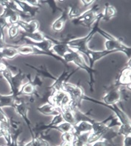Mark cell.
Masks as SVG:
<instances>
[{
    "mask_svg": "<svg viewBox=\"0 0 131 146\" xmlns=\"http://www.w3.org/2000/svg\"><path fill=\"white\" fill-rule=\"evenodd\" d=\"M102 12L100 13V16L97 18V19L95 21L92 27H91V31L89 32L87 35L83 37V38H67L66 39V43L69 46V47L71 49L74 50L76 52H79L81 54L86 56L88 58H89L90 52L91 49L88 48V43L92 38L94 37L96 33H97L98 29L100 27V22L102 20Z\"/></svg>",
    "mask_w": 131,
    "mask_h": 146,
    "instance_id": "obj_1",
    "label": "cell"
},
{
    "mask_svg": "<svg viewBox=\"0 0 131 146\" xmlns=\"http://www.w3.org/2000/svg\"><path fill=\"white\" fill-rule=\"evenodd\" d=\"M63 59L67 64L69 62H73L78 66V68L86 70L88 73L90 78V81L88 82L90 90H91V91L93 92L94 85L95 83L94 74L97 73V71L94 68H91L89 67V65H88L85 59L83 58V55L79 52H76V51H74V50L71 49L68 53L64 55Z\"/></svg>",
    "mask_w": 131,
    "mask_h": 146,
    "instance_id": "obj_2",
    "label": "cell"
},
{
    "mask_svg": "<svg viewBox=\"0 0 131 146\" xmlns=\"http://www.w3.org/2000/svg\"><path fill=\"white\" fill-rule=\"evenodd\" d=\"M99 11L100 7L98 5H94L85 11L79 17L72 19V23L74 25H80L91 29L94 23L100 16V13Z\"/></svg>",
    "mask_w": 131,
    "mask_h": 146,
    "instance_id": "obj_3",
    "label": "cell"
},
{
    "mask_svg": "<svg viewBox=\"0 0 131 146\" xmlns=\"http://www.w3.org/2000/svg\"><path fill=\"white\" fill-rule=\"evenodd\" d=\"M63 90L66 92L71 98L72 108H80L82 101H83V97L86 94L84 93V90L81 86L78 84H72L69 82L63 85Z\"/></svg>",
    "mask_w": 131,
    "mask_h": 146,
    "instance_id": "obj_4",
    "label": "cell"
},
{
    "mask_svg": "<svg viewBox=\"0 0 131 146\" xmlns=\"http://www.w3.org/2000/svg\"><path fill=\"white\" fill-rule=\"evenodd\" d=\"M13 107L15 109L16 113L24 120L25 123L27 125L28 129H29L31 137H33V124H32L31 121L28 117V112H29V102H26L25 100H23L22 98H21V96L17 97L14 101Z\"/></svg>",
    "mask_w": 131,
    "mask_h": 146,
    "instance_id": "obj_5",
    "label": "cell"
},
{
    "mask_svg": "<svg viewBox=\"0 0 131 146\" xmlns=\"http://www.w3.org/2000/svg\"><path fill=\"white\" fill-rule=\"evenodd\" d=\"M83 100H85V101H88V102H92V103L94 104H97L99 105H102L103 107H107L109 110H112L114 113V115H115L116 117H117L118 120H119V122L121 123V124H130V119L128 117V115H127L122 110H121V109L118 107L117 104H104L103 102H101V101L94 99V98H92V97L87 96L86 95H85L84 97H83Z\"/></svg>",
    "mask_w": 131,
    "mask_h": 146,
    "instance_id": "obj_6",
    "label": "cell"
},
{
    "mask_svg": "<svg viewBox=\"0 0 131 146\" xmlns=\"http://www.w3.org/2000/svg\"><path fill=\"white\" fill-rule=\"evenodd\" d=\"M77 71H78V69L70 70V68H65L62 74H60L58 77H57V79L54 81L52 85H50L47 90H49L50 92H52V93L54 92L63 90V88L64 84L66 82H68L70 77L72 76L73 74H75Z\"/></svg>",
    "mask_w": 131,
    "mask_h": 146,
    "instance_id": "obj_7",
    "label": "cell"
},
{
    "mask_svg": "<svg viewBox=\"0 0 131 146\" xmlns=\"http://www.w3.org/2000/svg\"><path fill=\"white\" fill-rule=\"evenodd\" d=\"M105 50L122 52L128 58H130V47L127 46L122 40L114 37L112 39H107L105 42Z\"/></svg>",
    "mask_w": 131,
    "mask_h": 146,
    "instance_id": "obj_8",
    "label": "cell"
},
{
    "mask_svg": "<svg viewBox=\"0 0 131 146\" xmlns=\"http://www.w3.org/2000/svg\"><path fill=\"white\" fill-rule=\"evenodd\" d=\"M120 87L116 86L113 84L112 86L107 88L102 97V102L108 105L117 104L121 102V94L119 90Z\"/></svg>",
    "mask_w": 131,
    "mask_h": 146,
    "instance_id": "obj_9",
    "label": "cell"
},
{
    "mask_svg": "<svg viewBox=\"0 0 131 146\" xmlns=\"http://www.w3.org/2000/svg\"><path fill=\"white\" fill-rule=\"evenodd\" d=\"M131 67L128 65L121 70L119 76L116 79L114 85L118 87H129L131 84Z\"/></svg>",
    "mask_w": 131,
    "mask_h": 146,
    "instance_id": "obj_10",
    "label": "cell"
},
{
    "mask_svg": "<svg viewBox=\"0 0 131 146\" xmlns=\"http://www.w3.org/2000/svg\"><path fill=\"white\" fill-rule=\"evenodd\" d=\"M16 3L21 11L20 14L21 17L24 16L29 18H33L36 16L41 10L40 7H35L27 3V1H16Z\"/></svg>",
    "mask_w": 131,
    "mask_h": 146,
    "instance_id": "obj_11",
    "label": "cell"
},
{
    "mask_svg": "<svg viewBox=\"0 0 131 146\" xmlns=\"http://www.w3.org/2000/svg\"><path fill=\"white\" fill-rule=\"evenodd\" d=\"M49 38L52 42V52L60 58L63 59L64 55L71 50V48H69V46L66 43V39L59 40L54 39L51 37H49Z\"/></svg>",
    "mask_w": 131,
    "mask_h": 146,
    "instance_id": "obj_12",
    "label": "cell"
},
{
    "mask_svg": "<svg viewBox=\"0 0 131 146\" xmlns=\"http://www.w3.org/2000/svg\"><path fill=\"white\" fill-rule=\"evenodd\" d=\"M69 19V7H66L65 8L62 9L60 17L52 23L51 28L55 33H60L63 29L66 23Z\"/></svg>",
    "mask_w": 131,
    "mask_h": 146,
    "instance_id": "obj_13",
    "label": "cell"
},
{
    "mask_svg": "<svg viewBox=\"0 0 131 146\" xmlns=\"http://www.w3.org/2000/svg\"><path fill=\"white\" fill-rule=\"evenodd\" d=\"M19 27L20 29L25 33H33L39 30L40 24L38 20H32L26 21L22 19H20L16 24Z\"/></svg>",
    "mask_w": 131,
    "mask_h": 146,
    "instance_id": "obj_14",
    "label": "cell"
},
{
    "mask_svg": "<svg viewBox=\"0 0 131 146\" xmlns=\"http://www.w3.org/2000/svg\"><path fill=\"white\" fill-rule=\"evenodd\" d=\"M17 50L18 53L23 56H27V55H45L43 52H41L36 48H35L30 45H14Z\"/></svg>",
    "mask_w": 131,
    "mask_h": 146,
    "instance_id": "obj_15",
    "label": "cell"
},
{
    "mask_svg": "<svg viewBox=\"0 0 131 146\" xmlns=\"http://www.w3.org/2000/svg\"><path fill=\"white\" fill-rule=\"evenodd\" d=\"M116 51H108V50H102V51H93L91 50L89 55V67L91 68H94V65L96 62H97L98 60H101L103 57H106L108 55L110 54L115 53Z\"/></svg>",
    "mask_w": 131,
    "mask_h": 146,
    "instance_id": "obj_16",
    "label": "cell"
},
{
    "mask_svg": "<svg viewBox=\"0 0 131 146\" xmlns=\"http://www.w3.org/2000/svg\"><path fill=\"white\" fill-rule=\"evenodd\" d=\"M92 124L88 121H80L74 125V134L76 136L81 135L92 131Z\"/></svg>",
    "mask_w": 131,
    "mask_h": 146,
    "instance_id": "obj_17",
    "label": "cell"
},
{
    "mask_svg": "<svg viewBox=\"0 0 131 146\" xmlns=\"http://www.w3.org/2000/svg\"><path fill=\"white\" fill-rule=\"evenodd\" d=\"M67 93L64 90H60V91L54 92L48 99V102H49L52 105L56 108L59 109L60 110L61 107V104H62L63 100L65 98Z\"/></svg>",
    "mask_w": 131,
    "mask_h": 146,
    "instance_id": "obj_18",
    "label": "cell"
},
{
    "mask_svg": "<svg viewBox=\"0 0 131 146\" xmlns=\"http://www.w3.org/2000/svg\"><path fill=\"white\" fill-rule=\"evenodd\" d=\"M37 110L42 115H48V116H55L60 112L59 109L54 107L49 102H45L41 106H39L37 108Z\"/></svg>",
    "mask_w": 131,
    "mask_h": 146,
    "instance_id": "obj_19",
    "label": "cell"
},
{
    "mask_svg": "<svg viewBox=\"0 0 131 146\" xmlns=\"http://www.w3.org/2000/svg\"><path fill=\"white\" fill-rule=\"evenodd\" d=\"M25 65L27 66V67L33 69L34 70H35V71L37 72V74H38V75L41 76V77H45V78H47V79H52V80H53V81H55V79H57V77L54 76L53 75L49 72V70L47 69L46 65H39V66H34V65L29 63H25Z\"/></svg>",
    "mask_w": 131,
    "mask_h": 146,
    "instance_id": "obj_20",
    "label": "cell"
},
{
    "mask_svg": "<svg viewBox=\"0 0 131 146\" xmlns=\"http://www.w3.org/2000/svg\"><path fill=\"white\" fill-rule=\"evenodd\" d=\"M21 95H26L27 96H33L36 98H41L39 93L37 91V88L32 84L29 81L25 82L21 89Z\"/></svg>",
    "mask_w": 131,
    "mask_h": 146,
    "instance_id": "obj_21",
    "label": "cell"
},
{
    "mask_svg": "<svg viewBox=\"0 0 131 146\" xmlns=\"http://www.w3.org/2000/svg\"><path fill=\"white\" fill-rule=\"evenodd\" d=\"M19 55L17 50L14 45L7 44L3 49L0 52V57L3 60L5 59H13L14 57Z\"/></svg>",
    "mask_w": 131,
    "mask_h": 146,
    "instance_id": "obj_22",
    "label": "cell"
},
{
    "mask_svg": "<svg viewBox=\"0 0 131 146\" xmlns=\"http://www.w3.org/2000/svg\"><path fill=\"white\" fill-rule=\"evenodd\" d=\"M19 38H25L33 42H40L45 39L46 35L42 32L37 31L33 33H25L24 32H20Z\"/></svg>",
    "mask_w": 131,
    "mask_h": 146,
    "instance_id": "obj_23",
    "label": "cell"
},
{
    "mask_svg": "<svg viewBox=\"0 0 131 146\" xmlns=\"http://www.w3.org/2000/svg\"><path fill=\"white\" fill-rule=\"evenodd\" d=\"M117 14V10L114 5L110 4H105V7L104 11L102 12V20L104 21H109L114 17H115Z\"/></svg>",
    "mask_w": 131,
    "mask_h": 146,
    "instance_id": "obj_24",
    "label": "cell"
},
{
    "mask_svg": "<svg viewBox=\"0 0 131 146\" xmlns=\"http://www.w3.org/2000/svg\"><path fill=\"white\" fill-rule=\"evenodd\" d=\"M16 98V97L14 96L12 93L10 95H6V96L0 94V113H2L3 112L2 111L3 107H13L14 101H15Z\"/></svg>",
    "mask_w": 131,
    "mask_h": 146,
    "instance_id": "obj_25",
    "label": "cell"
},
{
    "mask_svg": "<svg viewBox=\"0 0 131 146\" xmlns=\"http://www.w3.org/2000/svg\"><path fill=\"white\" fill-rule=\"evenodd\" d=\"M61 114H62L64 122L69 123L72 124V125H74L77 123L75 117H74V112H73L72 109L70 107H66L65 109H63L60 111Z\"/></svg>",
    "mask_w": 131,
    "mask_h": 146,
    "instance_id": "obj_26",
    "label": "cell"
},
{
    "mask_svg": "<svg viewBox=\"0 0 131 146\" xmlns=\"http://www.w3.org/2000/svg\"><path fill=\"white\" fill-rule=\"evenodd\" d=\"M117 131H116L114 128L108 129L105 133L102 134L101 139H104L108 143H113V139L118 137Z\"/></svg>",
    "mask_w": 131,
    "mask_h": 146,
    "instance_id": "obj_27",
    "label": "cell"
},
{
    "mask_svg": "<svg viewBox=\"0 0 131 146\" xmlns=\"http://www.w3.org/2000/svg\"><path fill=\"white\" fill-rule=\"evenodd\" d=\"M20 32H21V29L17 24H11L7 27V34L11 39L13 40L19 36Z\"/></svg>",
    "mask_w": 131,
    "mask_h": 146,
    "instance_id": "obj_28",
    "label": "cell"
},
{
    "mask_svg": "<svg viewBox=\"0 0 131 146\" xmlns=\"http://www.w3.org/2000/svg\"><path fill=\"white\" fill-rule=\"evenodd\" d=\"M117 133L119 136H123V137L130 135L131 134V125L130 124H121L119 126Z\"/></svg>",
    "mask_w": 131,
    "mask_h": 146,
    "instance_id": "obj_29",
    "label": "cell"
},
{
    "mask_svg": "<svg viewBox=\"0 0 131 146\" xmlns=\"http://www.w3.org/2000/svg\"><path fill=\"white\" fill-rule=\"evenodd\" d=\"M56 129L61 133L74 132V125L69 123L63 122L57 125L56 127Z\"/></svg>",
    "mask_w": 131,
    "mask_h": 146,
    "instance_id": "obj_30",
    "label": "cell"
},
{
    "mask_svg": "<svg viewBox=\"0 0 131 146\" xmlns=\"http://www.w3.org/2000/svg\"><path fill=\"white\" fill-rule=\"evenodd\" d=\"M26 78H27V79H29V81L30 82H31L36 88H41L42 85H43V80H42V77L41 76H39L38 74H36L33 79H31L30 74H26Z\"/></svg>",
    "mask_w": 131,
    "mask_h": 146,
    "instance_id": "obj_31",
    "label": "cell"
},
{
    "mask_svg": "<svg viewBox=\"0 0 131 146\" xmlns=\"http://www.w3.org/2000/svg\"><path fill=\"white\" fill-rule=\"evenodd\" d=\"M76 136L74 134V132H66L62 133L61 134V140L63 143H72L75 140Z\"/></svg>",
    "mask_w": 131,
    "mask_h": 146,
    "instance_id": "obj_32",
    "label": "cell"
},
{
    "mask_svg": "<svg viewBox=\"0 0 131 146\" xmlns=\"http://www.w3.org/2000/svg\"><path fill=\"white\" fill-rule=\"evenodd\" d=\"M57 2V1H41V3H46L49 5V7L51 8L52 11V13L55 14V13L57 12V11H62V9L59 7L58 6L56 5V3Z\"/></svg>",
    "mask_w": 131,
    "mask_h": 146,
    "instance_id": "obj_33",
    "label": "cell"
},
{
    "mask_svg": "<svg viewBox=\"0 0 131 146\" xmlns=\"http://www.w3.org/2000/svg\"><path fill=\"white\" fill-rule=\"evenodd\" d=\"M109 144H110V143H108V142L104 140V139H99V140L96 141L95 143H92V145H90L88 146H109Z\"/></svg>",
    "mask_w": 131,
    "mask_h": 146,
    "instance_id": "obj_34",
    "label": "cell"
},
{
    "mask_svg": "<svg viewBox=\"0 0 131 146\" xmlns=\"http://www.w3.org/2000/svg\"><path fill=\"white\" fill-rule=\"evenodd\" d=\"M80 2L81 3V5H83V7L85 9H86L88 7H90L92 5V4H94L95 2V1L94 0H81L80 1Z\"/></svg>",
    "mask_w": 131,
    "mask_h": 146,
    "instance_id": "obj_35",
    "label": "cell"
},
{
    "mask_svg": "<svg viewBox=\"0 0 131 146\" xmlns=\"http://www.w3.org/2000/svg\"><path fill=\"white\" fill-rule=\"evenodd\" d=\"M122 146H131V136L130 134L124 137Z\"/></svg>",
    "mask_w": 131,
    "mask_h": 146,
    "instance_id": "obj_36",
    "label": "cell"
},
{
    "mask_svg": "<svg viewBox=\"0 0 131 146\" xmlns=\"http://www.w3.org/2000/svg\"><path fill=\"white\" fill-rule=\"evenodd\" d=\"M109 146H118V145H115L114 143H110V144H109Z\"/></svg>",
    "mask_w": 131,
    "mask_h": 146,
    "instance_id": "obj_37",
    "label": "cell"
},
{
    "mask_svg": "<svg viewBox=\"0 0 131 146\" xmlns=\"http://www.w3.org/2000/svg\"><path fill=\"white\" fill-rule=\"evenodd\" d=\"M0 137H2V129H0Z\"/></svg>",
    "mask_w": 131,
    "mask_h": 146,
    "instance_id": "obj_38",
    "label": "cell"
},
{
    "mask_svg": "<svg viewBox=\"0 0 131 146\" xmlns=\"http://www.w3.org/2000/svg\"><path fill=\"white\" fill-rule=\"evenodd\" d=\"M0 146H5V145H0Z\"/></svg>",
    "mask_w": 131,
    "mask_h": 146,
    "instance_id": "obj_39",
    "label": "cell"
},
{
    "mask_svg": "<svg viewBox=\"0 0 131 146\" xmlns=\"http://www.w3.org/2000/svg\"><path fill=\"white\" fill-rule=\"evenodd\" d=\"M55 146H61V145H55Z\"/></svg>",
    "mask_w": 131,
    "mask_h": 146,
    "instance_id": "obj_40",
    "label": "cell"
},
{
    "mask_svg": "<svg viewBox=\"0 0 131 146\" xmlns=\"http://www.w3.org/2000/svg\"><path fill=\"white\" fill-rule=\"evenodd\" d=\"M0 78H1V76H0Z\"/></svg>",
    "mask_w": 131,
    "mask_h": 146,
    "instance_id": "obj_41",
    "label": "cell"
}]
</instances>
